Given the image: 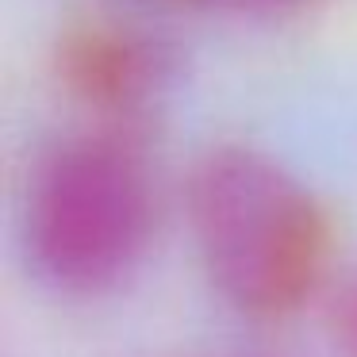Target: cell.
<instances>
[{"mask_svg":"<svg viewBox=\"0 0 357 357\" xmlns=\"http://www.w3.org/2000/svg\"><path fill=\"white\" fill-rule=\"evenodd\" d=\"M354 331H357V303H354Z\"/></svg>","mask_w":357,"mask_h":357,"instance_id":"cell-4","label":"cell"},{"mask_svg":"<svg viewBox=\"0 0 357 357\" xmlns=\"http://www.w3.org/2000/svg\"><path fill=\"white\" fill-rule=\"evenodd\" d=\"M254 4H280V0H254Z\"/></svg>","mask_w":357,"mask_h":357,"instance_id":"cell-3","label":"cell"},{"mask_svg":"<svg viewBox=\"0 0 357 357\" xmlns=\"http://www.w3.org/2000/svg\"><path fill=\"white\" fill-rule=\"evenodd\" d=\"M146 181L112 142H70L39 169L27 204V246L54 284L100 288L139 254Z\"/></svg>","mask_w":357,"mask_h":357,"instance_id":"cell-2","label":"cell"},{"mask_svg":"<svg viewBox=\"0 0 357 357\" xmlns=\"http://www.w3.org/2000/svg\"><path fill=\"white\" fill-rule=\"evenodd\" d=\"M188 219L211 280L238 307L273 315L311 292L323 215L311 192L250 146H215L188 181Z\"/></svg>","mask_w":357,"mask_h":357,"instance_id":"cell-1","label":"cell"}]
</instances>
